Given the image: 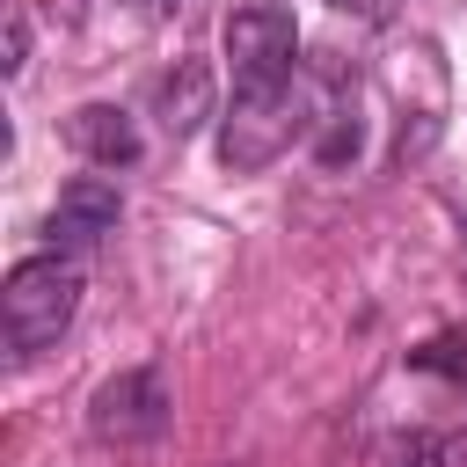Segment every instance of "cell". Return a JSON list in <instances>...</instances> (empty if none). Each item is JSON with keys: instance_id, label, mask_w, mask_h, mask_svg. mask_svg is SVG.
I'll use <instances>...</instances> for the list:
<instances>
[{"instance_id": "6da1fadb", "label": "cell", "mask_w": 467, "mask_h": 467, "mask_svg": "<svg viewBox=\"0 0 467 467\" xmlns=\"http://www.w3.org/2000/svg\"><path fill=\"white\" fill-rule=\"evenodd\" d=\"M80 314V255H29L7 270L0 285V328H7V350L15 358H36L51 350Z\"/></svg>"}, {"instance_id": "7c38bea8", "label": "cell", "mask_w": 467, "mask_h": 467, "mask_svg": "<svg viewBox=\"0 0 467 467\" xmlns=\"http://www.w3.org/2000/svg\"><path fill=\"white\" fill-rule=\"evenodd\" d=\"M161 7H175V0H161Z\"/></svg>"}, {"instance_id": "8fae6325", "label": "cell", "mask_w": 467, "mask_h": 467, "mask_svg": "<svg viewBox=\"0 0 467 467\" xmlns=\"http://www.w3.org/2000/svg\"><path fill=\"white\" fill-rule=\"evenodd\" d=\"M343 15H358V22H394L401 15V0H336Z\"/></svg>"}, {"instance_id": "277c9868", "label": "cell", "mask_w": 467, "mask_h": 467, "mask_svg": "<svg viewBox=\"0 0 467 467\" xmlns=\"http://www.w3.org/2000/svg\"><path fill=\"white\" fill-rule=\"evenodd\" d=\"M168 372L161 365H124L117 379H102L95 387V401H88V431L102 438V445H146V438H161L168 431Z\"/></svg>"}, {"instance_id": "3957f363", "label": "cell", "mask_w": 467, "mask_h": 467, "mask_svg": "<svg viewBox=\"0 0 467 467\" xmlns=\"http://www.w3.org/2000/svg\"><path fill=\"white\" fill-rule=\"evenodd\" d=\"M219 44H226L234 95H270V88L299 80V22H292L285 0H241L226 15Z\"/></svg>"}, {"instance_id": "52a82bcc", "label": "cell", "mask_w": 467, "mask_h": 467, "mask_svg": "<svg viewBox=\"0 0 467 467\" xmlns=\"http://www.w3.org/2000/svg\"><path fill=\"white\" fill-rule=\"evenodd\" d=\"M153 109H161V131H168V139H190V131L212 117V73L182 58V66L153 88Z\"/></svg>"}, {"instance_id": "9c48e42d", "label": "cell", "mask_w": 467, "mask_h": 467, "mask_svg": "<svg viewBox=\"0 0 467 467\" xmlns=\"http://www.w3.org/2000/svg\"><path fill=\"white\" fill-rule=\"evenodd\" d=\"M387 467H452V438L445 431H409V438H394Z\"/></svg>"}, {"instance_id": "ba28073f", "label": "cell", "mask_w": 467, "mask_h": 467, "mask_svg": "<svg viewBox=\"0 0 467 467\" xmlns=\"http://www.w3.org/2000/svg\"><path fill=\"white\" fill-rule=\"evenodd\" d=\"M409 365H416V372H445V379H460V387H467V336H460V328H445V336L416 343V350H409Z\"/></svg>"}, {"instance_id": "8992f818", "label": "cell", "mask_w": 467, "mask_h": 467, "mask_svg": "<svg viewBox=\"0 0 467 467\" xmlns=\"http://www.w3.org/2000/svg\"><path fill=\"white\" fill-rule=\"evenodd\" d=\"M66 146H73L88 168H131L146 139H139L131 109H117V102H80V109L66 117Z\"/></svg>"}, {"instance_id": "5b68a950", "label": "cell", "mask_w": 467, "mask_h": 467, "mask_svg": "<svg viewBox=\"0 0 467 467\" xmlns=\"http://www.w3.org/2000/svg\"><path fill=\"white\" fill-rule=\"evenodd\" d=\"M117 219H124L117 182H109V175H73V182L58 190L51 219H44V241H51L58 255H88L102 234H117Z\"/></svg>"}, {"instance_id": "30bf717a", "label": "cell", "mask_w": 467, "mask_h": 467, "mask_svg": "<svg viewBox=\"0 0 467 467\" xmlns=\"http://www.w3.org/2000/svg\"><path fill=\"white\" fill-rule=\"evenodd\" d=\"M22 66H29V15L15 7V15H7V58H0V73L22 80Z\"/></svg>"}, {"instance_id": "7a4b0ae2", "label": "cell", "mask_w": 467, "mask_h": 467, "mask_svg": "<svg viewBox=\"0 0 467 467\" xmlns=\"http://www.w3.org/2000/svg\"><path fill=\"white\" fill-rule=\"evenodd\" d=\"M314 124H321V109H314L306 80L270 88V95H234V102L219 109V161H226L234 175H255V168H270L292 139H306Z\"/></svg>"}]
</instances>
